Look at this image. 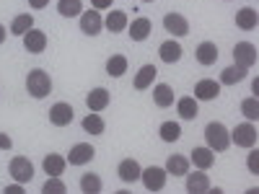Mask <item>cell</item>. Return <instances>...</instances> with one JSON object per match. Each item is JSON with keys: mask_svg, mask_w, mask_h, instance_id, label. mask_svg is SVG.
<instances>
[{"mask_svg": "<svg viewBox=\"0 0 259 194\" xmlns=\"http://www.w3.org/2000/svg\"><path fill=\"white\" fill-rule=\"evenodd\" d=\"M41 191H47V194H65L68 186H65V181L60 176H50L45 184H41Z\"/></svg>", "mask_w": 259, "mask_h": 194, "instance_id": "e575fe53", "label": "cell"}, {"mask_svg": "<svg viewBox=\"0 0 259 194\" xmlns=\"http://www.w3.org/2000/svg\"><path fill=\"white\" fill-rule=\"evenodd\" d=\"M187 191H192V194H205L207 191V186H210V179H207V174L202 168H197V171H187Z\"/></svg>", "mask_w": 259, "mask_h": 194, "instance_id": "e0dca14e", "label": "cell"}, {"mask_svg": "<svg viewBox=\"0 0 259 194\" xmlns=\"http://www.w3.org/2000/svg\"><path fill=\"white\" fill-rule=\"evenodd\" d=\"M241 114L249 122H256L259 119V101H256V96H249V99L241 101Z\"/></svg>", "mask_w": 259, "mask_h": 194, "instance_id": "836d02e7", "label": "cell"}, {"mask_svg": "<svg viewBox=\"0 0 259 194\" xmlns=\"http://www.w3.org/2000/svg\"><path fill=\"white\" fill-rule=\"evenodd\" d=\"M158 57H161V62H166V65H174V62H179V60L184 57V50H182V44H179L177 39H168V41H161Z\"/></svg>", "mask_w": 259, "mask_h": 194, "instance_id": "4fadbf2b", "label": "cell"}, {"mask_svg": "<svg viewBox=\"0 0 259 194\" xmlns=\"http://www.w3.org/2000/svg\"><path fill=\"white\" fill-rule=\"evenodd\" d=\"M29 6H31L34 11H41V8L50 6V0H29Z\"/></svg>", "mask_w": 259, "mask_h": 194, "instance_id": "ab89813d", "label": "cell"}, {"mask_svg": "<svg viewBox=\"0 0 259 194\" xmlns=\"http://www.w3.org/2000/svg\"><path fill=\"white\" fill-rule=\"evenodd\" d=\"M166 176H168L166 168H161V166H148L140 171V181L148 191H161L166 186Z\"/></svg>", "mask_w": 259, "mask_h": 194, "instance_id": "5b68a950", "label": "cell"}, {"mask_svg": "<svg viewBox=\"0 0 259 194\" xmlns=\"http://www.w3.org/2000/svg\"><path fill=\"white\" fill-rule=\"evenodd\" d=\"M205 142H207V148L212 150V153H226V150L231 148V135L223 127V122H210L205 127Z\"/></svg>", "mask_w": 259, "mask_h": 194, "instance_id": "6da1fadb", "label": "cell"}, {"mask_svg": "<svg viewBox=\"0 0 259 194\" xmlns=\"http://www.w3.org/2000/svg\"><path fill=\"white\" fill-rule=\"evenodd\" d=\"M156 75H158L156 65H143V68L135 73V80H133V85H135L138 91H145V88H150V85L156 83Z\"/></svg>", "mask_w": 259, "mask_h": 194, "instance_id": "ffe728a7", "label": "cell"}, {"mask_svg": "<svg viewBox=\"0 0 259 194\" xmlns=\"http://www.w3.org/2000/svg\"><path fill=\"white\" fill-rule=\"evenodd\" d=\"M109 101H112L109 91L101 88V85H99V88H91L89 96H85V106H89L91 112H99V114L106 109V106H109Z\"/></svg>", "mask_w": 259, "mask_h": 194, "instance_id": "2e32d148", "label": "cell"}, {"mask_svg": "<svg viewBox=\"0 0 259 194\" xmlns=\"http://www.w3.org/2000/svg\"><path fill=\"white\" fill-rule=\"evenodd\" d=\"M189 163H194L197 168H202V171H207V168H212V163H215V153L210 148H194L192 150V156H189Z\"/></svg>", "mask_w": 259, "mask_h": 194, "instance_id": "484cf974", "label": "cell"}, {"mask_svg": "<svg viewBox=\"0 0 259 194\" xmlns=\"http://www.w3.org/2000/svg\"><path fill=\"white\" fill-rule=\"evenodd\" d=\"M189 158L187 156H182V153H174V156H168V161H166V174H171V176H184L187 171H189Z\"/></svg>", "mask_w": 259, "mask_h": 194, "instance_id": "d4e9b609", "label": "cell"}, {"mask_svg": "<svg viewBox=\"0 0 259 194\" xmlns=\"http://www.w3.org/2000/svg\"><path fill=\"white\" fill-rule=\"evenodd\" d=\"M256 24H259L256 8L246 6V8H241L239 13H236V26H239L241 31H254V29H256Z\"/></svg>", "mask_w": 259, "mask_h": 194, "instance_id": "44dd1931", "label": "cell"}, {"mask_svg": "<svg viewBox=\"0 0 259 194\" xmlns=\"http://www.w3.org/2000/svg\"><path fill=\"white\" fill-rule=\"evenodd\" d=\"M177 104V112H179V117L184 119V122H192V119H197V99L194 96H182L179 101H174Z\"/></svg>", "mask_w": 259, "mask_h": 194, "instance_id": "cb8c5ba5", "label": "cell"}, {"mask_svg": "<svg viewBox=\"0 0 259 194\" xmlns=\"http://www.w3.org/2000/svg\"><path fill=\"white\" fill-rule=\"evenodd\" d=\"M251 153H249V158H246V166H249V171L251 174H259V168H256V150L254 148H249Z\"/></svg>", "mask_w": 259, "mask_h": 194, "instance_id": "d590c367", "label": "cell"}, {"mask_svg": "<svg viewBox=\"0 0 259 194\" xmlns=\"http://www.w3.org/2000/svg\"><path fill=\"white\" fill-rule=\"evenodd\" d=\"M177 96H174V88H171L168 83H158L153 88V104L158 109H168V106H174Z\"/></svg>", "mask_w": 259, "mask_h": 194, "instance_id": "ac0fdd59", "label": "cell"}, {"mask_svg": "<svg viewBox=\"0 0 259 194\" xmlns=\"http://www.w3.org/2000/svg\"><path fill=\"white\" fill-rule=\"evenodd\" d=\"M80 31L85 36H99L104 31V18L96 8L91 11H80Z\"/></svg>", "mask_w": 259, "mask_h": 194, "instance_id": "8992f818", "label": "cell"}, {"mask_svg": "<svg viewBox=\"0 0 259 194\" xmlns=\"http://www.w3.org/2000/svg\"><path fill=\"white\" fill-rule=\"evenodd\" d=\"M140 163L135 161V158H124V161H119V166H117V174H119V179L124 181V184H135V181H140Z\"/></svg>", "mask_w": 259, "mask_h": 194, "instance_id": "9a60e30c", "label": "cell"}, {"mask_svg": "<svg viewBox=\"0 0 259 194\" xmlns=\"http://www.w3.org/2000/svg\"><path fill=\"white\" fill-rule=\"evenodd\" d=\"M96 158V148L89 145V142H78L70 148V153H68V163L70 166H85V163H91Z\"/></svg>", "mask_w": 259, "mask_h": 194, "instance_id": "9c48e42d", "label": "cell"}, {"mask_svg": "<svg viewBox=\"0 0 259 194\" xmlns=\"http://www.w3.org/2000/svg\"><path fill=\"white\" fill-rule=\"evenodd\" d=\"M6 36H8V31H6V26H3V24H0V44L6 41Z\"/></svg>", "mask_w": 259, "mask_h": 194, "instance_id": "60d3db41", "label": "cell"}, {"mask_svg": "<svg viewBox=\"0 0 259 194\" xmlns=\"http://www.w3.org/2000/svg\"><path fill=\"white\" fill-rule=\"evenodd\" d=\"M41 168L47 171V176H62L65 168H68V158H62L57 153H50V156H45V161H41Z\"/></svg>", "mask_w": 259, "mask_h": 194, "instance_id": "7402d4cb", "label": "cell"}, {"mask_svg": "<svg viewBox=\"0 0 259 194\" xmlns=\"http://www.w3.org/2000/svg\"><path fill=\"white\" fill-rule=\"evenodd\" d=\"M26 91L31 99H47L52 93V78L47 70H31L26 75Z\"/></svg>", "mask_w": 259, "mask_h": 194, "instance_id": "7a4b0ae2", "label": "cell"}, {"mask_svg": "<svg viewBox=\"0 0 259 194\" xmlns=\"http://www.w3.org/2000/svg\"><path fill=\"white\" fill-rule=\"evenodd\" d=\"M24 47H26L29 55H41V52L47 50V34L31 26V29L24 34Z\"/></svg>", "mask_w": 259, "mask_h": 194, "instance_id": "8fae6325", "label": "cell"}, {"mask_svg": "<svg viewBox=\"0 0 259 194\" xmlns=\"http://www.w3.org/2000/svg\"><path fill=\"white\" fill-rule=\"evenodd\" d=\"M143 3H153V0H143Z\"/></svg>", "mask_w": 259, "mask_h": 194, "instance_id": "7bdbcfd3", "label": "cell"}, {"mask_svg": "<svg viewBox=\"0 0 259 194\" xmlns=\"http://www.w3.org/2000/svg\"><path fill=\"white\" fill-rule=\"evenodd\" d=\"M218 47L212 44V41H200L197 50H194V60H197L200 65H215L218 62Z\"/></svg>", "mask_w": 259, "mask_h": 194, "instance_id": "d6986e66", "label": "cell"}, {"mask_svg": "<svg viewBox=\"0 0 259 194\" xmlns=\"http://www.w3.org/2000/svg\"><path fill=\"white\" fill-rule=\"evenodd\" d=\"M221 96V83L212 80V78H202L194 83V99L197 101H212Z\"/></svg>", "mask_w": 259, "mask_h": 194, "instance_id": "30bf717a", "label": "cell"}, {"mask_svg": "<svg viewBox=\"0 0 259 194\" xmlns=\"http://www.w3.org/2000/svg\"><path fill=\"white\" fill-rule=\"evenodd\" d=\"M91 6H94L96 11H106V8L114 6V0H91Z\"/></svg>", "mask_w": 259, "mask_h": 194, "instance_id": "8d00e7d4", "label": "cell"}, {"mask_svg": "<svg viewBox=\"0 0 259 194\" xmlns=\"http://www.w3.org/2000/svg\"><path fill=\"white\" fill-rule=\"evenodd\" d=\"M158 135L163 142H177L182 137V124L179 122H163L161 129H158Z\"/></svg>", "mask_w": 259, "mask_h": 194, "instance_id": "d6a6232c", "label": "cell"}, {"mask_svg": "<svg viewBox=\"0 0 259 194\" xmlns=\"http://www.w3.org/2000/svg\"><path fill=\"white\" fill-rule=\"evenodd\" d=\"M80 11H83L80 0H57V13L62 18H75V16H80Z\"/></svg>", "mask_w": 259, "mask_h": 194, "instance_id": "1f68e13d", "label": "cell"}, {"mask_svg": "<svg viewBox=\"0 0 259 194\" xmlns=\"http://www.w3.org/2000/svg\"><path fill=\"white\" fill-rule=\"evenodd\" d=\"M127 57L124 55H112L109 60H106V75H112V78H122L127 73Z\"/></svg>", "mask_w": 259, "mask_h": 194, "instance_id": "f546056e", "label": "cell"}, {"mask_svg": "<svg viewBox=\"0 0 259 194\" xmlns=\"http://www.w3.org/2000/svg\"><path fill=\"white\" fill-rule=\"evenodd\" d=\"M228 135H231V145H239V148H244V150L254 148V145H256V137H259L254 122H241V124H236Z\"/></svg>", "mask_w": 259, "mask_h": 194, "instance_id": "3957f363", "label": "cell"}, {"mask_svg": "<svg viewBox=\"0 0 259 194\" xmlns=\"http://www.w3.org/2000/svg\"><path fill=\"white\" fill-rule=\"evenodd\" d=\"M233 65L251 70L254 65H256V47L249 44V41H239V44L233 47Z\"/></svg>", "mask_w": 259, "mask_h": 194, "instance_id": "52a82bcc", "label": "cell"}, {"mask_svg": "<svg viewBox=\"0 0 259 194\" xmlns=\"http://www.w3.org/2000/svg\"><path fill=\"white\" fill-rule=\"evenodd\" d=\"M31 26H34V16H31V13H18V16L11 21V34H13V36H24Z\"/></svg>", "mask_w": 259, "mask_h": 194, "instance_id": "4dcf8cb0", "label": "cell"}, {"mask_svg": "<svg viewBox=\"0 0 259 194\" xmlns=\"http://www.w3.org/2000/svg\"><path fill=\"white\" fill-rule=\"evenodd\" d=\"M246 68H239V65H231V68H223L221 70V85H236V83H241L246 78Z\"/></svg>", "mask_w": 259, "mask_h": 194, "instance_id": "4316f807", "label": "cell"}, {"mask_svg": "<svg viewBox=\"0 0 259 194\" xmlns=\"http://www.w3.org/2000/svg\"><path fill=\"white\" fill-rule=\"evenodd\" d=\"M8 174L13 176V181L18 184H29L34 179V163L26 158V156H16L11 163H8Z\"/></svg>", "mask_w": 259, "mask_h": 194, "instance_id": "277c9868", "label": "cell"}, {"mask_svg": "<svg viewBox=\"0 0 259 194\" xmlns=\"http://www.w3.org/2000/svg\"><path fill=\"white\" fill-rule=\"evenodd\" d=\"M73 119H75V112L68 101H57V104L50 106V122L55 127H68Z\"/></svg>", "mask_w": 259, "mask_h": 194, "instance_id": "ba28073f", "label": "cell"}, {"mask_svg": "<svg viewBox=\"0 0 259 194\" xmlns=\"http://www.w3.org/2000/svg\"><path fill=\"white\" fill-rule=\"evenodd\" d=\"M251 91H254V96H256V93H259V80H256V78H254V80H251Z\"/></svg>", "mask_w": 259, "mask_h": 194, "instance_id": "b9f144b4", "label": "cell"}, {"mask_svg": "<svg viewBox=\"0 0 259 194\" xmlns=\"http://www.w3.org/2000/svg\"><path fill=\"white\" fill-rule=\"evenodd\" d=\"M163 29L171 36H187L189 34V21L182 13H166L163 16Z\"/></svg>", "mask_w": 259, "mask_h": 194, "instance_id": "7c38bea8", "label": "cell"}, {"mask_svg": "<svg viewBox=\"0 0 259 194\" xmlns=\"http://www.w3.org/2000/svg\"><path fill=\"white\" fill-rule=\"evenodd\" d=\"M3 191H6V194H24V184L13 181V184H8V186H6Z\"/></svg>", "mask_w": 259, "mask_h": 194, "instance_id": "74e56055", "label": "cell"}, {"mask_svg": "<svg viewBox=\"0 0 259 194\" xmlns=\"http://www.w3.org/2000/svg\"><path fill=\"white\" fill-rule=\"evenodd\" d=\"M11 148H13V140L6 132H0V150H11Z\"/></svg>", "mask_w": 259, "mask_h": 194, "instance_id": "f35d334b", "label": "cell"}, {"mask_svg": "<svg viewBox=\"0 0 259 194\" xmlns=\"http://www.w3.org/2000/svg\"><path fill=\"white\" fill-rule=\"evenodd\" d=\"M127 24H130V21H127V13L124 11H109V13H106V18H104V29L112 31V34L124 31Z\"/></svg>", "mask_w": 259, "mask_h": 194, "instance_id": "603a6c76", "label": "cell"}, {"mask_svg": "<svg viewBox=\"0 0 259 194\" xmlns=\"http://www.w3.org/2000/svg\"><path fill=\"white\" fill-rule=\"evenodd\" d=\"M150 31H153V24H150V18H145V16H138L133 24H127V34L133 41H145L150 36Z\"/></svg>", "mask_w": 259, "mask_h": 194, "instance_id": "5bb4252c", "label": "cell"}, {"mask_svg": "<svg viewBox=\"0 0 259 194\" xmlns=\"http://www.w3.org/2000/svg\"><path fill=\"white\" fill-rule=\"evenodd\" d=\"M80 127H83V132H89V135H101L106 124H104V119H101L99 112H91V114H85L80 119Z\"/></svg>", "mask_w": 259, "mask_h": 194, "instance_id": "83f0119b", "label": "cell"}, {"mask_svg": "<svg viewBox=\"0 0 259 194\" xmlns=\"http://www.w3.org/2000/svg\"><path fill=\"white\" fill-rule=\"evenodd\" d=\"M104 189V181L99 174H94V171H85V174L80 176V191L85 194H99Z\"/></svg>", "mask_w": 259, "mask_h": 194, "instance_id": "f1b7e54d", "label": "cell"}]
</instances>
